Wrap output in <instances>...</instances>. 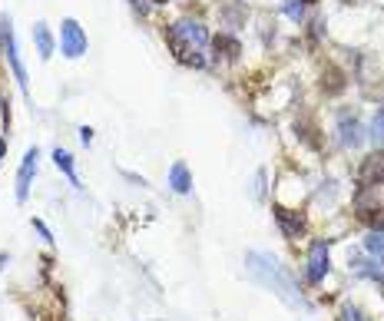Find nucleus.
Here are the masks:
<instances>
[{
  "instance_id": "f257e3e1",
  "label": "nucleus",
  "mask_w": 384,
  "mask_h": 321,
  "mask_svg": "<svg viewBox=\"0 0 384 321\" xmlns=\"http://www.w3.org/2000/svg\"><path fill=\"white\" fill-rule=\"evenodd\" d=\"M245 272L252 275V282H258L262 288L275 292V295L282 298L288 308L308 311V301H305V295L298 292L292 272H288V269H285L275 255H269V252H245Z\"/></svg>"
},
{
  "instance_id": "f03ea898",
  "label": "nucleus",
  "mask_w": 384,
  "mask_h": 321,
  "mask_svg": "<svg viewBox=\"0 0 384 321\" xmlns=\"http://www.w3.org/2000/svg\"><path fill=\"white\" fill-rule=\"evenodd\" d=\"M0 47H3V53H7V63H10L13 80L20 83V93L30 99V87H27V70H24V63H20V53H17V40H13V27H10V17H7V13H0Z\"/></svg>"
},
{
  "instance_id": "7ed1b4c3",
  "label": "nucleus",
  "mask_w": 384,
  "mask_h": 321,
  "mask_svg": "<svg viewBox=\"0 0 384 321\" xmlns=\"http://www.w3.org/2000/svg\"><path fill=\"white\" fill-rule=\"evenodd\" d=\"M328 248H332V242H328V238H318V242L311 245V252H308V262H305V278H308V285H321V282H325V275L332 272Z\"/></svg>"
},
{
  "instance_id": "20e7f679",
  "label": "nucleus",
  "mask_w": 384,
  "mask_h": 321,
  "mask_svg": "<svg viewBox=\"0 0 384 321\" xmlns=\"http://www.w3.org/2000/svg\"><path fill=\"white\" fill-rule=\"evenodd\" d=\"M60 50H64V57H70V60H77V57L87 53V34H83V27L73 17L64 20V27H60Z\"/></svg>"
},
{
  "instance_id": "39448f33",
  "label": "nucleus",
  "mask_w": 384,
  "mask_h": 321,
  "mask_svg": "<svg viewBox=\"0 0 384 321\" xmlns=\"http://www.w3.org/2000/svg\"><path fill=\"white\" fill-rule=\"evenodd\" d=\"M37 166H40V149H27L24 159H20V173H17V202L24 206L27 196H30V183H34V176H37Z\"/></svg>"
},
{
  "instance_id": "423d86ee",
  "label": "nucleus",
  "mask_w": 384,
  "mask_h": 321,
  "mask_svg": "<svg viewBox=\"0 0 384 321\" xmlns=\"http://www.w3.org/2000/svg\"><path fill=\"white\" fill-rule=\"evenodd\" d=\"M358 183L364 185V189H378V185H384V149L371 152L368 159H361Z\"/></svg>"
},
{
  "instance_id": "0eeeda50",
  "label": "nucleus",
  "mask_w": 384,
  "mask_h": 321,
  "mask_svg": "<svg viewBox=\"0 0 384 321\" xmlns=\"http://www.w3.org/2000/svg\"><path fill=\"white\" fill-rule=\"evenodd\" d=\"M338 143L345 149H358L364 143V126L358 123V116H348V113L338 116Z\"/></svg>"
},
{
  "instance_id": "6e6552de",
  "label": "nucleus",
  "mask_w": 384,
  "mask_h": 321,
  "mask_svg": "<svg viewBox=\"0 0 384 321\" xmlns=\"http://www.w3.org/2000/svg\"><path fill=\"white\" fill-rule=\"evenodd\" d=\"M275 222H279V229H282L285 238H298V235H305L308 222H305V215L302 212H295V209H285V206H275Z\"/></svg>"
},
{
  "instance_id": "1a4fd4ad",
  "label": "nucleus",
  "mask_w": 384,
  "mask_h": 321,
  "mask_svg": "<svg viewBox=\"0 0 384 321\" xmlns=\"http://www.w3.org/2000/svg\"><path fill=\"white\" fill-rule=\"evenodd\" d=\"M169 30H172L182 43H189V47H195V50H205V43H209V34H205V27L199 24V20H179V24H172Z\"/></svg>"
},
{
  "instance_id": "9d476101",
  "label": "nucleus",
  "mask_w": 384,
  "mask_h": 321,
  "mask_svg": "<svg viewBox=\"0 0 384 321\" xmlns=\"http://www.w3.org/2000/svg\"><path fill=\"white\" fill-rule=\"evenodd\" d=\"M169 189L179 192V196H189L192 192V173L182 159H176L172 162V169H169Z\"/></svg>"
},
{
  "instance_id": "9b49d317",
  "label": "nucleus",
  "mask_w": 384,
  "mask_h": 321,
  "mask_svg": "<svg viewBox=\"0 0 384 321\" xmlns=\"http://www.w3.org/2000/svg\"><path fill=\"white\" fill-rule=\"evenodd\" d=\"M345 87H348L345 70H338L334 63H328V66H325V73H321V90H325L328 97H338Z\"/></svg>"
},
{
  "instance_id": "f8f14e48",
  "label": "nucleus",
  "mask_w": 384,
  "mask_h": 321,
  "mask_svg": "<svg viewBox=\"0 0 384 321\" xmlns=\"http://www.w3.org/2000/svg\"><path fill=\"white\" fill-rule=\"evenodd\" d=\"M53 166H57V169H60V173L70 179V185H73V189H83V183H80V176H77V166H73V156H70L66 149H60V146L53 149Z\"/></svg>"
},
{
  "instance_id": "ddd939ff",
  "label": "nucleus",
  "mask_w": 384,
  "mask_h": 321,
  "mask_svg": "<svg viewBox=\"0 0 384 321\" xmlns=\"http://www.w3.org/2000/svg\"><path fill=\"white\" fill-rule=\"evenodd\" d=\"M212 50H216V60L222 57V60H239V53H242V43L235 37H229V34H219L216 40H212Z\"/></svg>"
},
{
  "instance_id": "4468645a",
  "label": "nucleus",
  "mask_w": 384,
  "mask_h": 321,
  "mask_svg": "<svg viewBox=\"0 0 384 321\" xmlns=\"http://www.w3.org/2000/svg\"><path fill=\"white\" fill-rule=\"evenodd\" d=\"M34 40H37L40 57H43V60H50V57H53V37H50V30H47V24H43V20H40V24H34Z\"/></svg>"
},
{
  "instance_id": "2eb2a0df",
  "label": "nucleus",
  "mask_w": 384,
  "mask_h": 321,
  "mask_svg": "<svg viewBox=\"0 0 384 321\" xmlns=\"http://www.w3.org/2000/svg\"><path fill=\"white\" fill-rule=\"evenodd\" d=\"M368 136L374 139V146H384V103L378 106V113H374V120H371V133Z\"/></svg>"
},
{
  "instance_id": "dca6fc26",
  "label": "nucleus",
  "mask_w": 384,
  "mask_h": 321,
  "mask_svg": "<svg viewBox=\"0 0 384 321\" xmlns=\"http://www.w3.org/2000/svg\"><path fill=\"white\" fill-rule=\"evenodd\" d=\"M364 248H368L371 255H378V259H381V255H384V229H374V232H368V238H364Z\"/></svg>"
},
{
  "instance_id": "f3484780",
  "label": "nucleus",
  "mask_w": 384,
  "mask_h": 321,
  "mask_svg": "<svg viewBox=\"0 0 384 321\" xmlns=\"http://www.w3.org/2000/svg\"><path fill=\"white\" fill-rule=\"evenodd\" d=\"M295 129H298V136L305 139L308 146H315V149L321 146V143H318V136H315V133H318V129H315V123H295Z\"/></svg>"
},
{
  "instance_id": "a211bd4d",
  "label": "nucleus",
  "mask_w": 384,
  "mask_h": 321,
  "mask_svg": "<svg viewBox=\"0 0 384 321\" xmlns=\"http://www.w3.org/2000/svg\"><path fill=\"white\" fill-rule=\"evenodd\" d=\"M305 3H308V0H288V3H285V13L292 17L295 24H298V20L305 17Z\"/></svg>"
},
{
  "instance_id": "6ab92c4d",
  "label": "nucleus",
  "mask_w": 384,
  "mask_h": 321,
  "mask_svg": "<svg viewBox=\"0 0 384 321\" xmlns=\"http://www.w3.org/2000/svg\"><path fill=\"white\" fill-rule=\"evenodd\" d=\"M34 229H37V232H40V238H43L47 245H53V242H57V238H53V232H50V229H47V225H43V222H40V219H34Z\"/></svg>"
},
{
  "instance_id": "aec40b11",
  "label": "nucleus",
  "mask_w": 384,
  "mask_h": 321,
  "mask_svg": "<svg viewBox=\"0 0 384 321\" xmlns=\"http://www.w3.org/2000/svg\"><path fill=\"white\" fill-rule=\"evenodd\" d=\"M341 321H364V315H361L358 308H351V305H348V308L341 311Z\"/></svg>"
},
{
  "instance_id": "412c9836",
  "label": "nucleus",
  "mask_w": 384,
  "mask_h": 321,
  "mask_svg": "<svg viewBox=\"0 0 384 321\" xmlns=\"http://www.w3.org/2000/svg\"><path fill=\"white\" fill-rule=\"evenodd\" d=\"M256 196L258 199L265 196V169H258V173H256Z\"/></svg>"
},
{
  "instance_id": "4be33fe9",
  "label": "nucleus",
  "mask_w": 384,
  "mask_h": 321,
  "mask_svg": "<svg viewBox=\"0 0 384 321\" xmlns=\"http://www.w3.org/2000/svg\"><path fill=\"white\" fill-rule=\"evenodd\" d=\"M242 17H245V7H239V10H226V20H229V27H235Z\"/></svg>"
},
{
  "instance_id": "5701e85b",
  "label": "nucleus",
  "mask_w": 384,
  "mask_h": 321,
  "mask_svg": "<svg viewBox=\"0 0 384 321\" xmlns=\"http://www.w3.org/2000/svg\"><path fill=\"white\" fill-rule=\"evenodd\" d=\"M80 143H83V146H90V143H93V129H90V126H83V129H80Z\"/></svg>"
},
{
  "instance_id": "b1692460",
  "label": "nucleus",
  "mask_w": 384,
  "mask_h": 321,
  "mask_svg": "<svg viewBox=\"0 0 384 321\" xmlns=\"http://www.w3.org/2000/svg\"><path fill=\"white\" fill-rule=\"evenodd\" d=\"M129 3H133V10H140V13L149 10V3H146V0H129Z\"/></svg>"
},
{
  "instance_id": "393cba45",
  "label": "nucleus",
  "mask_w": 384,
  "mask_h": 321,
  "mask_svg": "<svg viewBox=\"0 0 384 321\" xmlns=\"http://www.w3.org/2000/svg\"><path fill=\"white\" fill-rule=\"evenodd\" d=\"M3 265H10V255H7V252H0V272H3Z\"/></svg>"
},
{
  "instance_id": "a878e982",
  "label": "nucleus",
  "mask_w": 384,
  "mask_h": 321,
  "mask_svg": "<svg viewBox=\"0 0 384 321\" xmlns=\"http://www.w3.org/2000/svg\"><path fill=\"white\" fill-rule=\"evenodd\" d=\"M3 152H7V139H0V156H3Z\"/></svg>"
},
{
  "instance_id": "bb28decb",
  "label": "nucleus",
  "mask_w": 384,
  "mask_h": 321,
  "mask_svg": "<svg viewBox=\"0 0 384 321\" xmlns=\"http://www.w3.org/2000/svg\"><path fill=\"white\" fill-rule=\"evenodd\" d=\"M153 3H169V0H153Z\"/></svg>"
}]
</instances>
